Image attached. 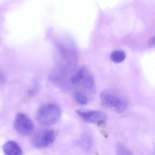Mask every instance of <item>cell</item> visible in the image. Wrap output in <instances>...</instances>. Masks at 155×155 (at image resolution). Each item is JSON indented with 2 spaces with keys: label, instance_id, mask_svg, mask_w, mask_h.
<instances>
[{
  "label": "cell",
  "instance_id": "cell-3",
  "mask_svg": "<svg viewBox=\"0 0 155 155\" xmlns=\"http://www.w3.org/2000/svg\"><path fill=\"white\" fill-rule=\"evenodd\" d=\"M61 115V109L57 104L48 103L40 107L37 111V118L41 125L51 126L57 123Z\"/></svg>",
  "mask_w": 155,
  "mask_h": 155
},
{
  "label": "cell",
  "instance_id": "cell-2",
  "mask_svg": "<svg viewBox=\"0 0 155 155\" xmlns=\"http://www.w3.org/2000/svg\"><path fill=\"white\" fill-rule=\"evenodd\" d=\"M71 82L79 90H83L87 94H92L95 91V83L93 75L85 67L79 69L71 77Z\"/></svg>",
  "mask_w": 155,
  "mask_h": 155
},
{
  "label": "cell",
  "instance_id": "cell-6",
  "mask_svg": "<svg viewBox=\"0 0 155 155\" xmlns=\"http://www.w3.org/2000/svg\"><path fill=\"white\" fill-rule=\"evenodd\" d=\"M76 112L84 121L98 126L103 125L107 120L106 114L99 110L79 109L76 110Z\"/></svg>",
  "mask_w": 155,
  "mask_h": 155
},
{
  "label": "cell",
  "instance_id": "cell-10",
  "mask_svg": "<svg viewBox=\"0 0 155 155\" xmlns=\"http://www.w3.org/2000/svg\"><path fill=\"white\" fill-rule=\"evenodd\" d=\"M116 154L119 155H130L132 154L131 151L127 148L123 144L120 143H117L116 145Z\"/></svg>",
  "mask_w": 155,
  "mask_h": 155
},
{
  "label": "cell",
  "instance_id": "cell-8",
  "mask_svg": "<svg viewBox=\"0 0 155 155\" xmlns=\"http://www.w3.org/2000/svg\"><path fill=\"white\" fill-rule=\"evenodd\" d=\"M74 97L75 101L81 106L87 105L89 101L90 97L88 95L81 91L77 90L75 91L74 93Z\"/></svg>",
  "mask_w": 155,
  "mask_h": 155
},
{
  "label": "cell",
  "instance_id": "cell-11",
  "mask_svg": "<svg viewBox=\"0 0 155 155\" xmlns=\"http://www.w3.org/2000/svg\"><path fill=\"white\" fill-rule=\"evenodd\" d=\"M149 46L150 48L155 47V37L152 38L149 42Z\"/></svg>",
  "mask_w": 155,
  "mask_h": 155
},
{
  "label": "cell",
  "instance_id": "cell-7",
  "mask_svg": "<svg viewBox=\"0 0 155 155\" xmlns=\"http://www.w3.org/2000/svg\"><path fill=\"white\" fill-rule=\"evenodd\" d=\"M3 150L6 155H23V150L21 146L13 140L6 142L3 145Z\"/></svg>",
  "mask_w": 155,
  "mask_h": 155
},
{
  "label": "cell",
  "instance_id": "cell-4",
  "mask_svg": "<svg viewBox=\"0 0 155 155\" xmlns=\"http://www.w3.org/2000/svg\"><path fill=\"white\" fill-rule=\"evenodd\" d=\"M57 137V132L51 129H45L38 131L32 139V144L38 149L43 148L53 143Z\"/></svg>",
  "mask_w": 155,
  "mask_h": 155
},
{
  "label": "cell",
  "instance_id": "cell-9",
  "mask_svg": "<svg viewBox=\"0 0 155 155\" xmlns=\"http://www.w3.org/2000/svg\"><path fill=\"white\" fill-rule=\"evenodd\" d=\"M111 60L116 63L122 62L126 58V54L124 51L117 50L113 51L110 55Z\"/></svg>",
  "mask_w": 155,
  "mask_h": 155
},
{
  "label": "cell",
  "instance_id": "cell-1",
  "mask_svg": "<svg viewBox=\"0 0 155 155\" xmlns=\"http://www.w3.org/2000/svg\"><path fill=\"white\" fill-rule=\"evenodd\" d=\"M101 103L118 113H122L128 107L127 98L121 92L114 89H107L101 91L100 94Z\"/></svg>",
  "mask_w": 155,
  "mask_h": 155
},
{
  "label": "cell",
  "instance_id": "cell-5",
  "mask_svg": "<svg viewBox=\"0 0 155 155\" xmlns=\"http://www.w3.org/2000/svg\"><path fill=\"white\" fill-rule=\"evenodd\" d=\"M15 130L23 136L30 135L35 129L34 123L31 119L25 113L20 112L15 117L14 121Z\"/></svg>",
  "mask_w": 155,
  "mask_h": 155
}]
</instances>
